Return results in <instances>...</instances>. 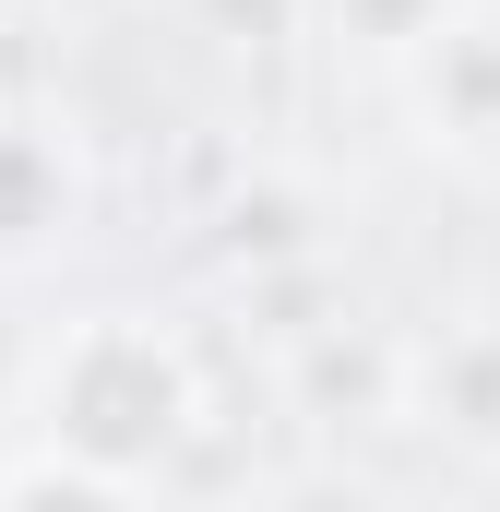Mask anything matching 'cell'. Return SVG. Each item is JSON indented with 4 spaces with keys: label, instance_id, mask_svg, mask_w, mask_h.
Returning <instances> with one entry per match:
<instances>
[{
    "label": "cell",
    "instance_id": "277c9868",
    "mask_svg": "<svg viewBox=\"0 0 500 512\" xmlns=\"http://www.w3.org/2000/svg\"><path fill=\"white\" fill-rule=\"evenodd\" d=\"M429 405H441L453 429L500 441V334H453V346L429 358Z\"/></svg>",
    "mask_w": 500,
    "mask_h": 512
},
{
    "label": "cell",
    "instance_id": "3957f363",
    "mask_svg": "<svg viewBox=\"0 0 500 512\" xmlns=\"http://www.w3.org/2000/svg\"><path fill=\"white\" fill-rule=\"evenodd\" d=\"M60 215H72V167H60V143H36V131L0 120V251H36Z\"/></svg>",
    "mask_w": 500,
    "mask_h": 512
},
{
    "label": "cell",
    "instance_id": "8992f818",
    "mask_svg": "<svg viewBox=\"0 0 500 512\" xmlns=\"http://www.w3.org/2000/svg\"><path fill=\"white\" fill-rule=\"evenodd\" d=\"M0 12H12V0H0Z\"/></svg>",
    "mask_w": 500,
    "mask_h": 512
},
{
    "label": "cell",
    "instance_id": "6da1fadb",
    "mask_svg": "<svg viewBox=\"0 0 500 512\" xmlns=\"http://www.w3.org/2000/svg\"><path fill=\"white\" fill-rule=\"evenodd\" d=\"M179 417H191V370H179V346H155L143 322H84V334L48 358V429L120 453V477H131V453H155Z\"/></svg>",
    "mask_w": 500,
    "mask_h": 512
},
{
    "label": "cell",
    "instance_id": "5b68a950",
    "mask_svg": "<svg viewBox=\"0 0 500 512\" xmlns=\"http://www.w3.org/2000/svg\"><path fill=\"white\" fill-rule=\"evenodd\" d=\"M429 24H453V0H334V36L358 48H417Z\"/></svg>",
    "mask_w": 500,
    "mask_h": 512
},
{
    "label": "cell",
    "instance_id": "7a4b0ae2",
    "mask_svg": "<svg viewBox=\"0 0 500 512\" xmlns=\"http://www.w3.org/2000/svg\"><path fill=\"white\" fill-rule=\"evenodd\" d=\"M417 96L453 143H500V24H429L417 36Z\"/></svg>",
    "mask_w": 500,
    "mask_h": 512
}]
</instances>
